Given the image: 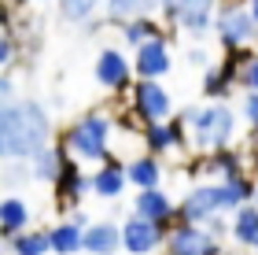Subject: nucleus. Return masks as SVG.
<instances>
[{
  "instance_id": "nucleus-1",
  "label": "nucleus",
  "mask_w": 258,
  "mask_h": 255,
  "mask_svg": "<svg viewBox=\"0 0 258 255\" xmlns=\"http://www.w3.org/2000/svg\"><path fill=\"white\" fill-rule=\"evenodd\" d=\"M55 137L52 115L41 100L19 96L0 111V163L4 159H30L37 148H44Z\"/></svg>"
},
{
  "instance_id": "nucleus-2",
  "label": "nucleus",
  "mask_w": 258,
  "mask_h": 255,
  "mask_svg": "<svg viewBox=\"0 0 258 255\" xmlns=\"http://www.w3.org/2000/svg\"><path fill=\"white\" fill-rule=\"evenodd\" d=\"M111 137H114V115L107 111H85V115H78L70 126H63V133L55 137L59 141V148L70 156V159H78V163H103V159H111Z\"/></svg>"
},
{
  "instance_id": "nucleus-3",
  "label": "nucleus",
  "mask_w": 258,
  "mask_h": 255,
  "mask_svg": "<svg viewBox=\"0 0 258 255\" xmlns=\"http://www.w3.org/2000/svg\"><path fill=\"white\" fill-rule=\"evenodd\" d=\"M240 203H243V196L232 181H196L181 196L177 211H173V222H199L203 226L210 215H229Z\"/></svg>"
},
{
  "instance_id": "nucleus-4",
  "label": "nucleus",
  "mask_w": 258,
  "mask_h": 255,
  "mask_svg": "<svg viewBox=\"0 0 258 255\" xmlns=\"http://www.w3.org/2000/svg\"><path fill=\"white\" fill-rule=\"evenodd\" d=\"M188 137L192 152H214L236 141V111L225 100H207L203 108L188 115Z\"/></svg>"
},
{
  "instance_id": "nucleus-5",
  "label": "nucleus",
  "mask_w": 258,
  "mask_h": 255,
  "mask_svg": "<svg viewBox=\"0 0 258 255\" xmlns=\"http://www.w3.org/2000/svg\"><path fill=\"white\" fill-rule=\"evenodd\" d=\"M210 30H214L221 48H243V44L258 41V22L251 19V11H247L243 0H218Z\"/></svg>"
},
{
  "instance_id": "nucleus-6",
  "label": "nucleus",
  "mask_w": 258,
  "mask_h": 255,
  "mask_svg": "<svg viewBox=\"0 0 258 255\" xmlns=\"http://www.w3.org/2000/svg\"><path fill=\"white\" fill-rule=\"evenodd\" d=\"M240 174H247V152L236 144L214 148V152H192V163H188L192 181H229Z\"/></svg>"
},
{
  "instance_id": "nucleus-7",
  "label": "nucleus",
  "mask_w": 258,
  "mask_h": 255,
  "mask_svg": "<svg viewBox=\"0 0 258 255\" xmlns=\"http://www.w3.org/2000/svg\"><path fill=\"white\" fill-rule=\"evenodd\" d=\"M218 0H162L159 15L166 19L170 30H184L192 37H207L210 22H214Z\"/></svg>"
},
{
  "instance_id": "nucleus-8",
  "label": "nucleus",
  "mask_w": 258,
  "mask_h": 255,
  "mask_svg": "<svg viewBox=\"0 0 258 255\" xmlns=\"http://www.w3.org/2000/svg\"><path fill=\"white\" fill-rule=\"evenodd\" d=\"M129 104H133V115L140 119V126L173 115V100H170V89L162 85V78H137L129 85Z\"/></svg>"
},
{
  "instance_id": "nucleus-9",
  "label": "nucleus",
  "mask_w": 258,
  "mask_h": 255,
  "mask_svg": "<svg viewBox=\"0 0 258 255\" xmlns=\"http://www.w3.org/2000/svg\"><path fill=\"white\" fill-rule=\"evenodd\" d=\"M166 255H221L225 244L207 233V226L199 222H173L166 229Z\"/></svg>"
},
{
  "instance_id": "nucleus-10",
  "label": "nucleus",
  "mask_w": 258,
  "mask_h": 255,
  "mask_svg": "<svg viewBox=\"0 0 258 255\" xmlns=\"http://www.w3.org/2000/svg\"><path fill=\"white\" fill-rule=\"evenodd\" d=\"M92 78H96V85H103L107 92H129V85L137 82L133 74V60L122 52V48H103L96 56V63H92Z\"/></svg>"
},
{
  "instance_id": "nucleus-11",
  "label": "nucleus",
  "mask_w": 258,
  "mask_h": 255,
  "mask_svg": "<svg viewBox=\"0 0 258 255\" xmlns=\"http://www.w3.org/2000/svg\"><path fill=\"white\" fill-rule=\"evenodd\" d=\"M166 244V226L151 222L144 215H129L122 222V251L129 255H155Z\"/></svg>"
},
{
  "instance_id": "nucleus-12",
  "label": "nucleus",
  "mask_w": 258,
  "mask_h": 255,
  "mask_svg": "<svg viewBox=\"0 0 258 255\" xmlns=\"http://www.w3.org/2000/svg\"><path fill=\"white\" fill-rule=\"evenodd\" d=\"M173 71V52H170V33H159L133 48V74L137 78H166Z\"/></svg>"
},
{
  "instance_id": "nucleus-13",
  "label": "nucleus",
  "mask_w": 258,
  "mask_h": 255,
  "mask_svg": "<svg viewBox=\"0 0 258 255\" xmlns=\"http://www.w3.org/2000/svg\"><path fill=\"white\" fill-rule=\"evenodd\" d=\"M52 189H55V207H59V215H67L70 207H81V200L92 192V185H89V174L81 170L78 159H63V167H59V178L52 181Z\"/></svg>"
},
{
  "instance_id": "nucleus-14",
  "label": "nucleus",
  "mask_w": 258,
  "mask_h": 255,
  "mask_svg": "<svg viewBox=\"0 0 258 255\" xmlns=\"http://www.w3.org/2000/svg\"><path fill=\"white\" fill-rule=\"evenodd\" d=\"M89 185H92V196H100V200H118V196L129 189L125 163H122L118 156L96 163V167H92V174H89Z\"/></svg>"
},
{
  "instance_id": "nucleus-15",
  "label": "nucleus",
  "mask_w": 258,
  "mask_h": 255,
  "mask_svg": "<svg viewBox=\"0 0 258 255\" xmlns=\"http://www.w3.org/2000/svg\"><path fill=\"white\" fill-rule=\"evenodd\" d=\"M173 211H177V203L166 196V189L162 185H151V189H137L133 196V215H144L151 218V222H159V226H173Z\"/></svg>"
},
{
  "instance_id": "nucleus-16",
  "label": "nucleus",
  "mask_w": 258,
  "mask_h": 255,
  "mask_svg": "<svg viewBox=\"0 0 258 255\" xmlns=\"http://www.w3.org/2000/svg\"><path fill=\"white\" fill-rule=\"evenodd\" d=\"M81 251H89V255H118L122 251V226L118 222H89L81 229Z\"/></svg>"
},
{
  "instance_id": "nucleus-17",
  "label": "nucleus",
  "mask_w": 258,
  "mask_h": 255,
  "mask_svg": "<svg viewBox=\"0 0 258 255\" xmlns=\"http://www.w3.org/2000/svg\"><path fill=\"white\" fill-rule=\"evenodd\" d=\"M229 240L236 248H254V240H258V207L251 200H243L240 207L229 211Z\"/></svg>"
},
{
  "instance_id": "nucleus-18",
  "label": "nucleus",
  "mask_w": 258,
  "mask_h": 255,
  "mask_svg": "<svg viewBox=\"0 0 258 255\" xmlns=\"http://www.w3.org/2000/svg\"><path fill=\"white\" fill-rule=\"evenodd\" d=\"M162 0H103L100 15L111 22V26H122L129 19H144V15H159Z\"/></svg>"
},
{
  "instance_id": "nucleus-19",
  "label": "nucleus",
  "mask_w": 258,
  "mask_h": 255,
  "mask_svg": "<svg viewBox=\"0 0 258 255\" xmlns=\"http://www.w3.org/2000/svg\"><path fill=\"white\" fill-rule=\"evenodd\" d=\"M63 159H67V152L59 148V141L52 137L44 148H37V152L30 156V174H33V181H37V185H52L55 178H59Z\"/></svg>"
},
{
  "instance_id": "nucleus-20",
  "label": "nucleus",
  "mask_w": 258,
  "mask_h": 255,
  "mask_svg": "<svg viewBox=\"0 0 258 255\" xmlns=\"http://www.w3.org/2000/svg\"><path fill=\"white\" fill-rule=\"evenodd\" d=\"M30 218H33V207L22 200V196H0V237H15L22 233V229L30 226Z\"/></svg>"
},
{
  "instance_id": "nucleus-21",
  "label": "nucleus",
  "mask_w": 258,
  "mask_h": 255,
  "mask_svg": "<svg viewBox=\"0 0 258 255\" xmlns=\"http://www.w3.org/2000/svg\"><path fill=\"white\" fill-rule=\"evenodd\" d=\"M125 178L133 189H151V185H162V159L151 152H140L125 163Z\"/></svg>"
},
{
  "instance_id": "nucleus-22",
  "label": "nucleus",
  "mask_w": 258,
  "mask_h": 255,
  "mask_svg": "<svg viewBox=\"0 0 258 255\" xmlns=\"http://www.w3.org/2000/svg\"><path fill=\"white\" fill-rule=\"evenodd\" d=\"M122 41L129 44V48H137V44H144V41H151V37H159V33H173L170 26H162L159 22V15H144V19H129V22H122Z\"/></svg>"
},
{
  "instance_id": "nucleus-23",
  "label": "nucleus",
  "mask_w": 258,
  "mask_h": 255,
  "mask_svg": "<svg viewBox=\"0 0 258 255\" xmlns=\"http://www.w3.org/2000/svg\"><path fill=\"white\" fill-rule=\"evenodd\" d=\"M48 244H52V255H78L81 251V226H74L70 218H59L48 229Z\"/></svg>"
},
{
  "instance_id": "nucleus-24",
  "label": "nucleus",
  "mask_w": 258,
  "mask_h": 255,
  "mask_svg": "<svg viewBox=\"0 0 258 255\" xmlns=\"http://www.w3.org/2000/svg\"><path fill=\"white\" fill-rule=\"evenodd\" d=\"M8 251L11 255H52V244H48V229H22V233L8 237Z\"/></svg>"
},
{
  "instance_id": "nucleus-25",
  "label": "nucleus",
  "mask_w": 258,
  "mask_h": 255,
  "mask_svg": "<svg viewBox=\"0 0 258 255\" xmlns=\"http://www.w3.org/2000/svg\"><path fill=\"white\" fill-rule=\"evenodd\" d=\"M103 0H55V11H59V19L70 22V26H85L92 15H100Z\"/></svg>"
},
{
  "instance_id": "nucleus-26",
  "label": "nucleus",
  "mask_w": 258,
  "mask_h": 255,
  "mask_svg": "<svg viewBox=\"0 0 258 255\" xmlns=\"http://www.w3.org/2000/svg\"><path fill=\"white\" fill-rule=\"evenodd\" d=\"M140 137H144V152L159 156V159L173 152V141H170V126H166V119H159V122H144V126H140Z\"/></svg>"
},
{
  "instance_id": "nucleus-27",
  "label": "nucleus",
  "mask_w": 258,
  "mask_h": 255,
  "mask_svg": "<svg viewBox=\"0 0 258 255\" xmlns=\"http://www.w3.org/2000/svg\"><path fill=\"white\" fill-rule=\"evenodd\" d=\"M232 92H236V78H229V74L214 63V67L203 74V96H207V100H229Z\"/></svg>"
},
{
  "instance_id": "nucleus-28",
  "label": "nucleus",
  "mask_w": 258,
  "mask_h": 255,
  "mask_svg": "<svg viewBox=\"0 0 258 255\" xmlns=\"http://www.w3.org/2000/svg\"><path fill=\"white\" fill-rule=\"evenodd\" d=\"M30 181H33L30 159H4V167H0V189H22Z\"/></svg>"
},
{
  "instance_id": "nucleus-29",
  "label": "nucleus",
  "mask_w": 258,
  "mask_h": 255,
  "mask_svg": "<svg viewBox=\"0 0 258 255\" xmlns=\"http://www.w3.org/2000/svg\"><path fill=\"white\" fill-rule=\"evenodd\" d=\"M166 126H170L173 152H177V156H192V137H188V122H184V115H181V111H173L170 119H166Z\"/></svg>"
},
{
  "instance_id": "nucleus-30",
  "label": "nucleus",
  "mask_w": 258,
  "mask_h": 255,
  "mask_svg": "<svg viewBox=\"0 0 258 255\" xmlns=\"http://www.w3.org/2000/svg\"><path fill=\"white\" fill-rule=\"evenodd\" d=\"M19 60V41H15V33L0 26V71H8V67H15Z\"/></svg>"
},
{
  "instance_id": "nucleus-31",
  "label": "nucleus",
  "mask_w": 258,
  "mask_h": 255,
  "mask_svg": "<svg viewBox=\"0 0 258 255\" xmlns=\"http://www.w3.org/2000/svg\"><path fill=\"white\" fill-rule=\"evenodd\" d=\"M203 226H207V233L214 237V240H221V244L229 240V215H210Z\"/></svg>"
},
{
  "instance_id": "nucleus-32",
  "label": "nucleus",
  "mask_w": 258,
  "mask_h": 255,
  "mask_svg": "<svg viewBox=\"0 0 258 255\" xmlns=\"http://www.w3.org/2000/svg\"><path fill=\"white\" fill-rule=\"evenodd\" d=\"M236 85H240V89H258V56H251V60L240 67Z\"/></svg>"
},
{
  "instance_id": "nucleus-33",
  "label": "nucleus",
  "mask_w": 258,
  "mask_h": 255,
  "mask_svg": "<svg viewBox=\"0 0 258 255\" xmlns=\"http://www.w3.org/2000/svg\"><path fill=\"white\" fill-rule=\"evenodd\" d=\"M19 100V89H15V78H11L8 71H0V111L8 108V104Z\"/></svg>"
},
{
  "instance_id": "nucleus-34",
  "label": "nucleus",
  "mask_w": 258,
  "mask_h": 255,
  "mask_svg": "<svg viewBox=\"0 0 258 255\" xmlns=\"http://www.w3.org/2000/svg\"><path fill=\"white\" fill-rule=\"evenodd\" d=\"M243 152H247V170H251V174H258V137H254V133L247 137Z\"/></svg>"
},
{
  "instance_id": "nucleus-35",
  "label": "nucleus",
  "mask_w": 258,
  "mask_h": 255,
  "mask_svg": "<svg viewBox=\"0 0 258 255\" xmlns=\"http://www.w3.org/2000/svg\"><path fill=\"white\" fill-rule=\"evenodd\" d=\"M63 218H70V222H74V226H81V229H85V226H89V222H92V218H89V215H85V211H81V207H70V211H67V215H63Z\"/></svg>"
},
{
  "instance_id": "nucleus-36",
  "label": "nucleus",
  "mask_w": 258,
  "mask_h": 255,
  "mask_svg": "<svg viewBox=\"0 0 258 255\" xmlns=\"http://www.w3.org/2000/svg\"><path fill=\"white\" fill-rule=\"evenodd\" d=\"M188 63H192V67H207L210 56H207L203 48H188Z\"/></svg>"
},
{
  "instance_id": "nucleus-37",
  "label": "nucleus",
  "mask_w": 258,
  "mask_h": 255,
  "mask_svg": "<svg viewBox=\"0 0 258 255\" xmlns=\"http://www.w3.org/2000/svg\"><path fill=\"white\" fill-rule=\"evenodd\" d=\"M0 26H4V30H11V8L4 4V0H0Z\"/></svg>"
},
{
  "instance_id": "nucleus-38",
  "label": "nucleus",
  "mask_w": 258,
  "mask_h": 255,
  "mask_svg": "<svg viewBox=\"0 0 258 255\" xmlns=\"http://www.w3.org/2000/svg\"><path fill=\"white\" fill-rule=\"evenodd\" d=\"M4 4H8V8H15V11H26L33 0H4Z\"/></svg>"
},
{
  "instance_id": "nucleus-39",
  "label": "nucleus",
  "mask_w": 258,
  "mask_h": 255,
  "mask_svg": "<svg viewBox=\"0 0 258 255\" xmlns=\"http://www.w3.org/2000/svg\"><path fill=\"white\" fill-rule=\"evenodd\" d=\"M243 4H247V11H251V19L258 22V0H243Z\"/></svg>"
},
{
  "instance_id": "nucleus-40",
  "label": "nucleus",
  "mask_w": 258,
  "mask_h": 255,
  "mask_svg": "<svg viewBox=\"0 0 258 255\" xmlns=\"http://www.w3.org/2000/svg\"><path fill=\"white\" fill-rule=\"evenodd\" d=\"M251 203H254V207H258V185H254V196H251Z\"/></svg>"
},
{
  "instance_id": "nucleus-41",
  "label": "nucleus",
  "mask_w": 258,
  "mask_h": 255,
  "mask_svg": "<svg viewBox=\"0 0 258 255\" xmlns=\"http://www.w3.org/2000/svg\"><path fill=\"white\" fill-rule=\"evenodd\" d=\"M251 251H254V255H258V240H254V248H251Z\"/></svg>"
},
{
  "instance_id": "nucleus-42",
  "label": "nucleus",
  "mask_w": 258,
  "mask_h": 255,
  "mask_svg": "<svg viewBox=\"0 0 258 255\" xmlns=\"http://www.w3.org/2000/svg\"><path fill=\"white\" fill-rule=\"evenodd\" d=\"M221 255H225V251H221Z\"/></svg>"
}]
</instances>
